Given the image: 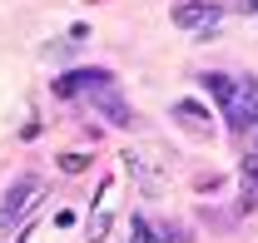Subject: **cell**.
<instances>
[{"label": "cell", "mask_w": 258, "mask_h": 243, "mask_svg": "<svg viewBox=\"0 0 258 243\" xmlns=\"http://www.w3.org/2000/svg\"><path fill=\"white\" fill-rule=\"evenodd\" d=\"M204 90L214 94V104L224 109L228 129L243 139L248 134V119L258 109V80H233V75H204Z\"/></svg>", "instance_id": "1"}, {"label": "cell", "mask_w": 258, "mask_h": 243, "mask_svg": "<svg viewBox=\"0 0 258 243\" xmlns=\"http://www.w3.org/2000/svg\"><path fill=\"white\" fill-rule=\"evenodd\" d=\"M219 20H224V5L219 0H179L174 5V25L189 30V35H214Z\"/></svg>", "instance_id": "2"}, {"label": "cell", "mask_w": 258, "mask_h": 243, "mask_svg": "<svg viewBox=\"0 0 258 243\" xmlns=\"http://www.w3.org/2000/svg\"><path fill=\"white\" fill-rule=\"evenodd\" d=\"M40 194H45V189H40V174H25V179H15V189H10V194L0 199V233L20 228V213L30 209Z\"/></svg>", "instance_id": "3"}, {"label": "cell", "mask_w": 258, "mask_h": 243, "mask_svg": "<svg viewBox=\"0 0 258 243\" xmlns=\"http://www.w3.org/2000/svg\"><path fill=\"white\" fill-rule=\"evenodd\" d=\"M124 169H129V179L139 184V194H159L164 189V169L144 149H124Z\"/></svg>", "instance_id": "4"}, {"label": "cell", "mask_w": 258, "mask_h": 243, "mask_svg": "<svg viewBox=\"0 0 258 243\" xmlns=\"http://www.w3.org/2000/svg\"><path fill=\"white\" fill-rule=\"evenodd\" d=\"M174 119L184 124L189 134H199V139H209V134H214V114H209L199 99H179V104H174Z\"/></svg>", "instance_id": "5"}, {"label": "cell", "mask_w": 258, "mask_h": 243, "mask_svg": "<svg viewBox=\"0 0 258 243\" xmlns=\"http://www.w3.org/2000/svg\"><path fill=\"white\" fill-rule=\"evenodd\" d=\"M104 233H109V184L99 189V209H95V218H90V228H85V238L104 243Z\"/></svg>", "instance_id": "6"}, {"label": "cell", "mask_w": 258, "mask_h": 243, "mask_svg": "<svg viewBox=\"0 0 258 243\" xmlns=\"http://www.w3.org/2000/svg\"><path fill=\"white\" fill-rule=\"evenodd\" d=\"M238 179H243V209H258V154H243Z\"/></svg>", "instance_id": "7"}, {"label": "cell", "mask_w": 258, "mask_h": 243, "mask_svg": "<svg viewBox=\"0 0 258 243\" xmlns=\"http://www.w3.org/2000/svg\"><path fill=\"white\" fill-rule=\"evenodd\" d=\"M129 243H164V228L149 223L144 213H134V218H129Z\"/></svg>", "instance_id": "8"}, {"label": "cell", "mask_w": 258, "mask_h": 243, "mask_svg": "<svg viewBox=\"0 0 258 243\" xmlns=\"http://www.w3.org/2000/svg\"><path fill=\"white\" fill-rule=\"evenodd\" d=\"M55 164H60V174H85L90 169V154H60Z\"/></svg>", "instance_id": "9"}, {"label": "cell", "mask_w": 258, "mask_h": 243, "mask_svg": "<svg viewBox=\"0 0 258 243\" xmlns=\"http://www.w3.org/2000/svg\"><path fill=\"white\" fill-rule=\"evenodd\" d=\"M243 144H248V154H258V109H253V119H248V134H243Z\"/></svg>", "instance_id": "10"}, {"label": "cell", "mask_w": 258, "mask_h": 243, "mask_svg": "<svg viewBox=\"0 0 258 243\" xmlns=\"http://www.w3.org/2000/svg\"><path fill=\"white\" fill-rule=\"evenodd\" d=\"M233 10H243V15H258V0H228Z\"/></svg>", "instance_id": "11"}, {"label": "cell", "mask_w": 258, "mask_h": 243, "mask_svg": "<svg viewBox=\"0 0 258 243\" xmlns=\"http://www.w3.org/2000/svg\"><path fill=\"white\" fill-rule=\"evenodd\" d=\"M30 228H35V223H25V228H20V233H15V243H30Z\"/></svg>", "instance_id": "12"}]
</instances>
